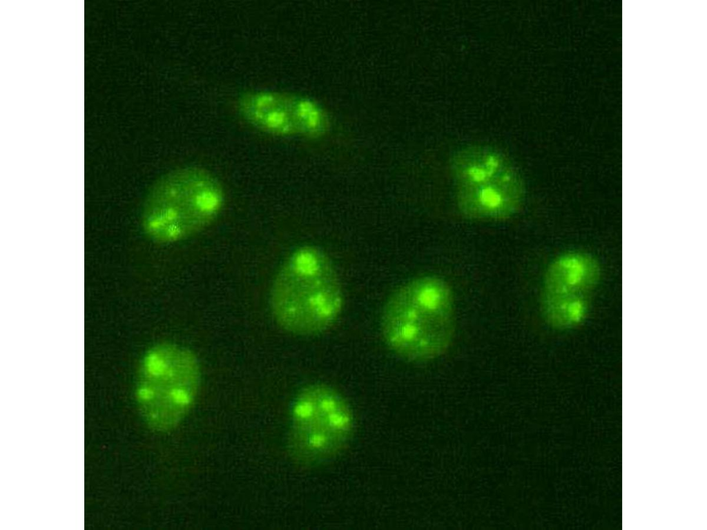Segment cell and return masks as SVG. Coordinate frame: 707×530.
I'll list each match as a JSON object with an SVG mask.
<instances>
[{"mask_svg": "<svg viewBox=\"0 0 707 530\" xmlns=\"http://www.w3.org/2000/svg\"><path fill=\"white\" fill-rule=\"evenodd\" d=\"M240 106L247 120L277 135L316 137L324 133L328 126L322 108L303 97L260 92L243 97Z\"/></svg>", "mask_w": 707, "mask_h": 530, "instance_id": "ba28073f", "label": "cell"}, {"mask_svg": "<svg viewBox=\"0 0 707 530\" xmlns=\"http://www.w3.org/2000/svg\"><path fill=\"white\" fill-rule=\"evenodd\" d=\"M460 213L476 221H503L521 209L525 180L517 167L496 149L474 146L457 151L449 163Z\"/></svg>", "mask_w": 707, "mask_h": 530, "instance_id": "5b68a950", "label": "cell"}, {"mask_svg": "<svg viewBox=\"0 0 707 530\" xmlns=\"http://www.w3.org/2000/svg\"><path fill=\"white\" fill-rule=\"evenodd\" d=\"M354 428L353 409L340 392L325 383L305 385L290 408L289 455L304 469L325 465L345 449Z\"/></svg>", "mask_w": 707, "mask_h": 530, "instance_id": "8992f818", "label": "cell"}, {"mask_svg": "<svg viewBox=\"0 0 707 530\" xmlns=\"http://www.w3.org/2000/svg\"><path fill=\"white\" fill-rule=\"evenodd\" d=\"M453 291L442 277L425 275L397 288L382 310L380 328L389 349L410 362L443 355L455 333Z\"/></svg>", "mask_w": 707, "mask_h": 530, "instance_id": "7a4b0ae2", "label": "cell"}, {"mask_svg": "<svg viewBox=\"0 0 707 530\" xmlns=\"http://www.w3.org/2000/svg\"><path fill=\"white\" fill-rule=\"evenodd\" d=\"M202 368L191 349L172 342L151 346L139 362L135 399L146 426L159 433L175 429L193 408Z\"/></svg>", "mask_w": 707, "mask_h": 530, "instance_id": "277c9868", "label": "cell"}, {"mask_svg": "<svg viewBox=\"0 0 707 530\" xmlns=\"http://www.w3.org/2000/svg\"><path fill=\"white\" fill-rule=\"evenodd\" d=\"M269 302L274 321L289 333L313 336L327 331L340 317L344 302L331 259L313 245L294 249L274 275Z\"/></svg>", "mask_w": 707, "mask_h": 530, "instance_id": "6da1fadb", "label": "cell"}, {"mask_svg": "<svg viewBox=\"0 0 707 530\" xmlns=\"http://www.w3.org/2000/svg\"><path fill=\"white\" fill-rule=\"evenodd\" d=\"M600 276L599 265L590 255L568 252L548 266L542 281L540 307L550 327L567 330L587 315Z\"/></svg>", "mask_w": 707, "mask_h": 530, "instance_id": "52a82bcc", "label": "cell"}, {"mask_svg": "<svg viewBox=\"0 0 707 530\" xmlns=\"http://www.w3.org/2000/svg\"><path fill=\"white\" fill-rule=\"evenodd\" d=\"M224 202L223 186L211 171L197 166L177 168L162 175L149 190L142 227L155 242H182L210 226Z\"/></svg>", "mask_w": 707, "mask_h": 530, "instance_id": "3957f363", "label": "cell"}]
</instances>
